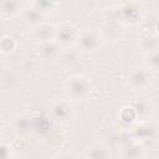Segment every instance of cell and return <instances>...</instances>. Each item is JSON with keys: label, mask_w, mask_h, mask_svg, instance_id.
<instances>
[{"label": "cell", "mask_w": 159, "mask_h": 159, "mask_svg": "<svg viewBox=\"0 0 159 159\" xmlns=\"http://www.w3.org/2000/svg\"><path fill=\"white\" fill-rule=\"evenodd\" d=\"M93 92L92 81L84 75H73L65 82V93L70 101L82 102L91 97Z\"/></svg>", "instance_id": "6da1fadb"}, {"label": "cell", "mask_w": 159, "mask_h": 159, "mask_svg": "<svg viewBox=\"0 0 159 159\" xmlns=\"http://www.w3.org/2000/svg\"><path fill=\"white\" fill-rule=\"evenodd\" d=\"M132 140L139 143L140 145H153L157 143L158 138V127L153 119L137 122L133 127L129 128Z\"/></svg>", "instance_id": "7a4b0ae2"}, {"label": "cell", "mask_w": 159, "mask_h": 159, "mask_svg": "<svg viewBox=\"0 0 159 159\" xmlns=\"http://www.w3.org/2000/svg\"><path fill=\"white\" fill-rule=\"evenodd\" d=\"M103 42L104 41L101 37L98 30L86 29V30H81L78 32L76 46L84 53H93L101 48Z\"/></svg>", "instance_id": "3957f363"}, {"label": "cell", "mask_w": 159, "mask_h": 159, "mask_svg": "<svg viewBox=\"0 0 159 159\" xmlns=\"http://www.w3.org/2000/svg\"><path fill=\"white\" fill-rule=\"evenodd\" d=\"M80 30L71 22H62L56 25V32L53 41L60 48H68L76 45Z\"/></svg>", "instance_id": "277c9868"}, {"label": "cell", "mask_w": 159, "mask_h": 159, "mask_svg": "<svg viewBox=\"0 0 159 159\" xmlns=\"http://www.w3.org/2000/svg\"><path fill=\"white\" fill-rule=\"evenodd\" d=\"M112 17L120 25H135L142 19V11L137 2H124L119 5L118 10H114Z\"/></svg>", "instance_id": "5b68a950"}, {"label": "cell", "mask_w": 159, "mask_h": 159, "mask_svg": "<svg viewBox=\"0 0 159 159\" xmlns=\"http://www.w3.org/2000/svg\"><path fill=\"white\" fill-rule=\"evenodd\" d=\"M128 86L134 91H143L150 84V73L144 68L135 66L128 71Z\"/></svg>", "instance_id": "8992f818"}, {"label": "cell", "mask_w": 159, "mask_h": 159, "mask_svg": "<svg viewBox=\"0 0 159 159\" xmlns=\"http://www.w3.org/2000/svg\"><path fill=\"white\" fill-rule=\"evenodd\" d=\"M11 130L17 137H26L35 132V118L29 113L16 114L11 122Z\"/></svg>", "instance_id": "52a82bcc"}, {"label": "cell", "mask_w": 159, "mask_h": 159, "mask_svg": "<svg viewBox=\"0 0 159 159\" xmlns=\"http://www.w3.org/2000/svg\"><path fill=\"white\" fill-rule=\"evenodd\" d=\"M98 32L103 41L111 40V41H118L123 36V27L122 25L113 17L103 20L101 26L98 27Z\"/></svg>", "instance_id": "ba28073f"}, {"label": "cell", "mask_w": 159, "mask_h": 159, "mask_svg": "<svg viewBox=\"0 0 159 159\" xmlns=\"http://www.w3.org/2000/svg\"><path fill=\"white\" fill-rule=\"evenodd\" d=\"M48 117L56 124L67 123L71 117V107L67 101H55L50 104Z\"/></svg>", "instance_id": "9c48e42d"}, {"label": "cell", "mask_w": 159, "mask_h": 159, "mask_svg": "<svg viewBox=\"0 0 159 159\" xmlns=\"http://www.w3.org/2000/svg\"><path fill=\"white\" fill-rule=\"evenodd\" d=\"M129 104L133 107L138 122H144V120L152 119V116L154 112V106L150 99H148L147 97H137Z\"/></svg>", "instance_id": "30bf717a"}, {"label": "cell", "mask_w": 159, "mask_h": 159, "mask_svg": "<svg viewBox=\"0 0 159 159\" xmlns=\"http://www.w3.org/2000/svg\"><path fill=\"white\" fill-rule=\"evenodd\" d=\"M82 159H112V150L106 143L96 142L84 148Z\"/></svg>", "instance_id": "8fae6325"}, {"label": "cell", "mask_w": 159, "mask_h": 159, "mask_svg": "<svg viewBox=\"0 0 159 159\" xmlns=\"http://www.w3.org/2000/svg\"><path fill=\"white\" fill-rule=\"evenodd\" d=\"M55 32H56V25L52 22H48V21H45L31 30V35H32L34 40H36L39 43L53 41Z\"/></svg>", "instance_id": "7c38bea8"}, {"label": "cell", "mask_w": 159, "mask_h": 159, "mask_svg": "<svg viewBox=\"0 0 159 159\" xmlns=\"http://www.w3.org/2000/svg\"><path fill=\"white\" fill-rule=\"evenodd\" d=\"M21 16H22L24 24L30 30L35 29L36 26H39L40 24H42V22L46 21V16L42 12H40L39 10H36L31 4H26L25 5V9H24Z\"/></svg>", "instance_id": "4fadbf2b"}, {"label": "cell", "mask_w": 159, "mask_h": 159, "mask_svg": "<svg viewBox=\"0 0 159 159\" xmlns=\"http://www.w3.org/2000/svg\"><path fill=\"white\" fill-rule=\"evenodd\" d=\"M24 2L16 1V0H5L0 1V16L2 19H14L17 16H21L24 9H25Z\"/></svg>", "instance_id": "5bb4252c"}, {"label": "cell", "mask_w": 159, "mask_h": 159, "mask_svg": "<svg viewBox=\"0 0 159 159\" xmlns=\"http://www.w3.org/2000/svg\"><path fill=\"white\" fill-rule=\"evenodd\" d=\"M37 56L43 62H53L60 56V47L56 45L55 41H48V42L39 43Z\"/></svg>", "instance_id": "9a60e30c"}, {"label": "cell", "mask_w": 159, "mask_h": 159, "mask_svg": "<svg viewBox=\"0 0 159 159\" xmlns=\"http://www.w3.org/2000/svg\"><path fill=\"white\" fill-rule=\"evenodd\" d=\"M120 157L122 159H144L145 152L143 149V145L134 140H130L122 145Z\"/></svg>", "instance_id": "2e32d148"}, {"label": "cell", "mask_w": 159, "mask_h": 159, "mask_svg": "<svg viewBox=\"0 0 159 159\" xmlns=\"http://www.w3.org/2000/svg\"><path fill=\"white\" fill-rule=\"evenodd\" d=\"M119 120L123 125L125 127H133L138 120H137V116L134 113V109L130 104H125L120 108L119 111Z\"/></svg>", "instance_id": "e0dca14e"}, {"label": "cell", "mask_w": 159, "mask_h": 159, "mask_svg": "<svg viewBox=\"0 0 159 159\" xmlns=\"http://www.w3.org/2000/svg\"><path fill=\"white\" fill-rule=\"evenodd\" d=\"M144 68L149 73H157L159 70V57H158V50H152L145 52L144 55Z\"/></svg>", "instance_id": "ac0fdd59"}, {"label": "cell", "mask_w": 159, "mask_h": 159, "mask_svg": "<svg viewBox=\"0 0 159 159\" xmlns=\"http://www.w3.org/2000/svg\"><path fill=\"white\" fill-rule=\"evenodd\" d=\"M17 41L14 36L4 35L0 37V53L1 55H11L17 50Z\"/></svg>", "instance_id": "d6986e66"}, {"label": "cell", "mask_w": 159, "mask_h": 159, "mask_svg": "<svg viewBox=\"0 0 159 159\" xmlns=\"http://www.w3.org/2000/svg\"><path fill=\"white\" fill-rule=\"evenodd\" d=\"M36 10H39L40 12H42L45 16H47L48 14H51L53 10H56L57 7V2L53 1H32L30 2Z\"/></svg>", "instance_id": "ffe728a7"}, {"label": "cell", "mask_w": 159, "mask_h": 159, "mask_svg": "<svg viewBox=\"0 0 159 159\" xmlns=\"http://www.w3.org/2000/svg\"><path fill=\"white\" fill-rule=\"evenodd\" d=\"M0 159H15V154L11 145L1 140H0Z\"/></svg>", "instance_id": "44dd1931"}, {"label": "cell", "mask_w": 159, "mask_h": 159, "mask_svg": "<svg viewBox=\"0 0 159 159\" xmlns=\"http://www.w3.org/2000/svg\"><path fill=\"white\" fill-rule=\"evenodd\" d=\"M52 159H80V157L72 152H62V153L56 154Z\"/></svg>", "instance_id": "7402d4cb"}, {"label": "cell", "mask_w": 159, "mask_h": 159, "mask_svg": "<svg viewBox=\"0 0 159 159\" xmlns=\"http://www.w3.org/2000/svg\"><path fill=\"white\" fill-rule=\"evenodd\" d=\"M1 129H2V120L0 118V134H1Z\"/></svg>", "instance_id": "603a6c76"}]
</instances>
